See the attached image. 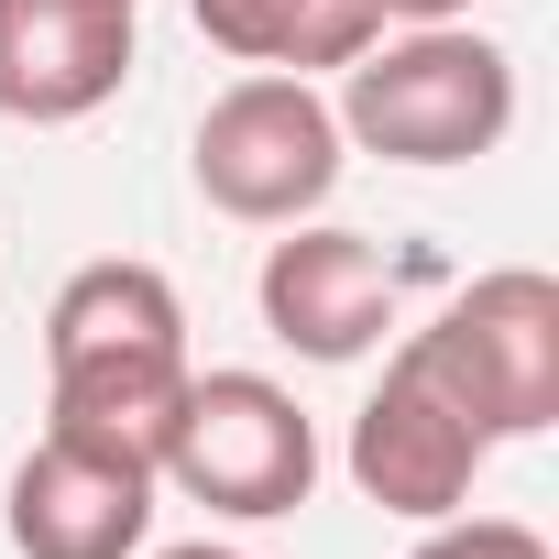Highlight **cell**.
Masks as SVG:
<instances>
[{
    "instance_id": "obj_1",
    "label": "cell",
    "mask_w": 559,
    "mask_h": 559,
    "mask_svg": "<svg viewBox=\"0 0 559 559\" xmlns=\"http://www.w3.org/2000/svg\"><path fill=\"white\" fill-rule=\"evenodd\" d=\"M187 308L154 263H78L45 308V417L78 439H110L132 461L165 450V417L187 395Z\"/></svg>"
},
{
    "instance_id": "obj_2",
    "label": "cell",
    "mask_w": 559,
    "mask_h": 559,
    "mask_svg": "<svg viewBox=\"0 0 559 559\" xmlns=\"http://www.w3.org/2000/svg\"><path fill=\"white\" fill-rule=\"evenodd\" d=\"M341 143L384 165H483L515 132V56L472 23H406L341 67Z\"/></svg>"
},
{
    "instance_id": "obj_3",
    "label": "cell",
    "mask_w": 559,
    "mask_h": 559,
    "mask_svg": "<svg viewBox=\"0 0 559 559\" xmlns=\"http://www.w3.org/2000/svg\"><path fill=\"white\" fill-rule=\"evenodd\" d=\"M493 450L504 439H537L559 417V286L537 263H504V274H472V286L395 341Z\"/></svg>"
},
{
    "instance_id": "obj_4",
    "label": "cell",
    "mask_w": 559,
    "mask_h": 559,
    "mask_svg": "<svg viewBox=\"0 0 559 559\" xmlns=\"http://www.w3.org/2000/svg\"><path fill=\"white\" fill-rule=\"evenodd\" d=\"M154 483H176L209 515L274 526L319 483V428L274 373H187V395L165 417V450H154Z\"/></svg>"
},
{
    "instance_id": "obj_5",
    "label": "cell",
    "mask_w": 559,
    "mask_h": 559,
    "mask_svg": "<svg viewBox=\"0 0 559 559\" xmlns=\"http://www.w3.org/2000/svg\"><path fill=\"white\" fill-rule=\"evenodd\" d=\"M341 110L319 99V78H230L209 110H198V198L219 219H252V230H286L308 219L330 187H341Z\"/></svg>"
},
{
    "instance_id": "obj_6",
    "label": "cell",
    "mask_w": 559,
    "mask_h": 559,
    "mask_svg": "<svg viewBox=\"0 0 559 559\" xmlns=\"http://www.w3.org/2000/svg\"><path fill=\"white\" fill-rule=\"evenodd\" d=\"M483 461H493V439L395 352L384 362V384L362 395V417H352V483L384 504V515H417V526H439V515H461L472 504V483H483Z\"/></svg>"
},
{
    "instance_id": "obj_7",
    "label": "cell",
    "mask_w": 559,
    "mask_h": 559,
    "mask_svg": "<svg viewBox=\"0 0 559 559\" xmlns=\"http://www.w3.org/2000/svg\"><path fill=\"white\" fill-rule=\"evenodd\" d=\"M154 537V461L45 428L12 472V548L23 559H132Z\"/></svg>"
},
{
    "instance_id": "obj_8",
    "label": "cell",
    "mask_w": 559,
    "mask_h": 559,
    "mask_svg": "<svg viewBox=\"0 0 559 559\" xmlns=\"http://www.w3.org/2000/svg\"><path fill=\"white\" fill-rule=\"evenodd\" d=\"M252 297H263V330L286 341V352H308V362H362V352H384V330H395V263H384L362 230H308V219H286V241H274L263 274H252Z\"/></svg>"
},
{
    "instance_id": "obj_9",
    "label": "cell",
    "mask_w": 559,
    "mask_h": 559,
    "mask_svg": "<svg viewBox=\"0 0 559 559\" xmlns=\"http://www.w3.org/2000/svg\"><path fill=\"white\" fill-rule=\"evenodd\" d=\"M132 78V0H0V121H88Z\"/></svg>"
},
{
    "instance_id": "obj_10",
    "label": "cell",
    "mask_w": 559,
    "mask_h": 559,
    "mask_svg": "<svg viewBox=\"0 0 559 559\" xmlns=\"http://www.w3.org/2000/svg\"><path fill=\"white\" fill-rule=\"evenodd\" d=\"M187 12L219 56L274 67V78H319V67H352L362 45H384L373 0H187Z\"/></svg>"
},
{
    "instance_id": "obj_11",
    "label": "cell",
    "mask_w": 559,
    "mask_h": 559,
    "mask_svg": "<svg viewBox=\"0 0 559 559\" xmlns=\"http://www.w3.org/2000/svg\"><path fill=\"white\" fill-rule=\"evenodd\" d=\"M406 559H559V548H548L526 515H439Z\"/></svg>"
},
{
    "instance_id": "obj_12",
    "label": "cell",
    "mask_w": 559,
    "mask_h": 559,
    "mask_svg": "<svg viewBox=\"0 0 559 559\" xmlns=\"http://www.w3.org/2000/svg\"><path fill=\"white\" fill-rule=\"evenodd\" d=\"M373 12H384V23H461L472 0H373Z\"/></svg>"
},
{
    "instance_id": "obj_13",
    "label": "cell",
    "mask_w": 559,
    "mask_h": 559,
    "mask_svg": "<svg viewBox=\"0 0 559 559\" xmlns=\"http://www.w3.org/2000/svg\"><path fill=\"white\" fill-rule=\"evenodd\" d=\"M154 559H241V548H209V537H198V548H154Z\"/></svg>"
},
{
    "instance_id": "obj_14",
    "label": "cell",
    "mask_w": 559,
    "mask_h": 559,
    "mask_svg": "<svg viewBox=\"0 0 559 559\" xmlns=\"http://www.w3.org/2000/svg\"><path fill=\"white\" fill-rule=\"evenodd\" d=\"M132 12H143V0H132Z\"/></svg>"
}]
</instances>
